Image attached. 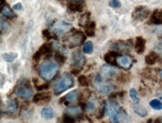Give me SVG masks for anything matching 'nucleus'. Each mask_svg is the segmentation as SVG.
Returning a JSON list of instances; mask_svg holds the SVG:
<instances>
[{"label":"nucleus","mask_w":162,"mask_h":123,"mask_svg":"<svg viewBox=\"0 0 162 123\" xmlns=\"http://www.w3.org/2000/svg\"><path fill=\"white\" fill-rule=\"evenodd\" d=\"M147 41L143 37H136L134 42V49L138 54H143L145 51Z\"/></svg>","instance_id":"nucleus-15"},{"label":"nucleus","mask_w":162,"mask_h":123,"mask_svg":"<svg viewBox=\"0 0 162 123\" xmlns=\"http://www.w3.org/2000/svg\"><path fill=\"white\" fill-rule=\"evenodd\" d=\"M86 62V59L79 50H76L72 54V64L74 67L82 68Z\"/></svg>","instance_id":"nucleus-12"},{"label":"nucleus","mask_w":162,"mask_h":123,"mask_svg":"<svg viewBox=\"0 0 162 123\" xmlns=\"http://www.w3.org/2000/svg\"><path fill=\"white\" fill-rule=\"evenodd\" d=\"M116 64L118 67L129 70L133 66L134 58L129 55H119L116 58Z\"/></svg>","instance_id":"nucleus-7"},{"label":"nucleus","mask_w":162,"mask_h":123,"mask_svg":"<svg viewBox=\"0 0 162 123\" xmlns=\"http://www.w3.org/2000/svg\"><path fill=\"white\" fill-rule=\"evenodd\" d=\"M9 23L3 18L0 17V34L5 33L9 29Z\"/></svg>","instance_id":"nucleus-28"},{"label":"nucleus","mask_w":162,"mask_h":123,"mask_svg":"<svg viewBox=\"0 0 162 123\" xmlns=\"http://www.w3.org/2000/svg\"><path fill=\"white\" fill-rule=\"evenodd\" d=\"M85 39H86V37L82 32L75 29L70 32L69 35L63 39V42L67 43L69 48L72 49L82 44Z\"/></svg>","instance_id":"nucleus-4"},{"label":"nucleus","mask_w":162,"mask_h":123,"mask_svg":"<svg viewBox=\"0 0 162 123\" xmlns=\"http://www.w3.org/2000/svg\"><path fill=\"white\" fill-rule=\"evenodd\" d=\"M71 2H81L85 1V0H70Z\"/></svg>","instance_id":"nucleus-49"},{"label":"nucleus","mask_w":162,"mask_h":123,"mask_svg":"<svg viewBox=\"0 0 162 123\" xmlns=\"http://www.w3.org/2000/svg\"><path fill=\"white\" fill-rule=\"evenodd\" d=\"M59 71V66L51 61H43L39 66V75L42 79L50 81L53 80Z\"/></svg>","instance_id":"nucleus-3"},{"label":"nucleus","mask_w":162,"mask_h":123,"mask_svg":"<svg viewBox=\"0 0 162 123\" xmlns=\"http://www.w3.org/2000/svg\"><path fill=\"white\" fill-rule=\"evenodd\" d=\"M85 33L88 37H94L95 35V29H96V23L95 22H90L87 26L85 27Z\"/></svg>","instance_id":"nucleus-25"},{"label":"nucleus","mask_w":162,"mask_h":123,"mask_svg":"<svg viewBox=\"0 0 162 123\" xmlns=\"http://www.w3.org/2000/svg\"><path fill=\"white\" fill-rule=\"evenodd\" d=\"M62 123H76L75 118L66 114V113H63L62 117Z\"/></svg>","instance_id":"nucleus-36"},{"label":"nucleus","mask_w":162,"mask_h":123,"mask_svg":"<svg viewBox=\"0 0 162 123\" xmlns=\"http://www.w3.org/2000/svg\"><path fill=\"white\" fill-rule=\"evenodd\" d=\"M79 106L81 108V110H82L83 111L86 109V104H85V102H80Z\"/></svg>","instance_id":"nucleus-45"},{"label":"nucleus","mask_w":162,"mask_h":123,"mask_svg":"<svg viewBox=\"0 0 162 123\" xmlns=\"http://www.w3.org/2000/svg\"><path fill=\"white\" fill-rule=\"evenodd\" d=\"M1 104H2V101H1V98H0V106H1ZM2 115V111L0 110V116Z\"/></svg>","instance_id":"nucleus-51"},{"label":"nucleus","mask_w":162,"mask_h":123,"mask_svg":"<svg viewBox=\"0 0 162 123\" xmlns=\"http://www.w3.org/2000/svg\"><path fill=\"white\" fill-rule=\"evenodd\" d=\"M52 43H44L40 47L39 49L34 53L33 55V60L36 62L40 61L41 57L43 55H50L52 54Z\"/></svg>","instance_id":"nucleus-10"},{"label":"nucleus","mask_w":162,"mask_h":123,"mask_svg":"<svg viewBox=\"0 0 162 123\" xmlns=\"http://www.w3.org/2000/svg\"><path fill=\"white\" fill-rule=\"evenodd\" d=\"M134 112L138 114L139 117H145L147 115V111L146 110V108L143 106H135L134 108Z\"/></svg>","instance_id":"nucleus-27"},{"label":"nucleus","mask_w":162,"mask_h":123,"mask_svg":"<svg viewBox=\"0 0 162 123\" xmlns=\"http://www.w3.org/2000/svg\"><path fill=\"white\" fill-rule=\"evenodd\" d=\"M78 81H79V84L81 87H88L89 86V82L87 78L85 75H81L78 78Z\"/></svg>","instance_id":"nucleus-34"},{"label":"nucleus","mask_w":162,"mask_h":123,"mask_svg":"<svg viewBox=\"0 0 162 123\" xmlns=\"http://www.w3.org/2000/svg\"><path fill=\"white\" fill-rule=\"evenodd\" d=\"M15 93L18 97L23 99H29L33 95V90L28 81L23 80L17 85L15 88Z\"/></svg>","instance_id":"nucleus-5"},{"label":"nucleus","mask_w":162,"mask_h":123,"mask_svg":"<svg viewBox=\"0 0 162 123\" xmlns=\"http://www.w3.org/2000/svg\"><path fill=\"white\" fill-rule=\"evenodd\" d=\"M72 24L71 23H67V22L58 20L56 21L52 26V30L53 32V34L56 36H61L66 34L67 32H70L72 28Z\"/></svg>","instance_id":"nucleus-6"},{"label":"nucleus","mask_w":162,"mask_h":123,"mask_svg":"<svg viewBox=\"0 0 162 123\" xmlns=\"http://www.w3.org/2000/svg\"><path fill=\"white\" fill-rule=\"evenodd\" d=\"M119 55H120L119 52L115 51H110L104 55V60L105 62H107V64L111 65V66H116V58Z\"/></svg>","instance_id":"nucleus-16"},{"label":"nucleus","mask_w":162,"mask_h":123,"mask_svg":"<svg viewBox=\"0 0 162 123\" xmlns=\"http://www.w3.org/2000/svg\"><path fill=\"white\" fill-rule=\"evenodd\" d=\"M105 102H103V105L101 106L100 109L99 110V113H98L97 117H96V119H102L103 117H105Z\"/></svg>","instance_id":"nucleus-37"},{"label":"nucleus","mask_w":162,"mask_h":123,"mask_svg":"<svg viewBox=\"0 0 162 123\" xmlns=\"http://www.w3.org/2000/svg\"><path fill=\"white\" fill-rule=\"evenodd\" d=\"M42 34H43V37H44L45 38H46L47 40L57 39V37H58L55 34H52V32H50L48 29L43 30V32H42Z\"/></svg>","instance_id":"nucleus-35"},{"label":"nucleus","mask_w":162,"mask_h":123,"mask_svg":"<svg viewBox=\"0 0 162 123\" xmlns=\"http://www.w3.org/2000/svg\"><path fill=\"white\" fill-rule=\"evenodd\" d=\"M18 108L17 102L15 99H10L7 103L6 113L8 114H12L17 112Z\"/></svg>","instance_id":"nucleus-21"},{"label":"nucleus","mask_w":162,"mask_h":123,"mask_svg":"<svg viewBox=\"0 0 162 123\" xmlns=\"http://www.w3.org/2000/svg\"><path fill=\"white\" fill-rule=\"evenodd\" d=\"M118 81L121 83H125L126 81H128V78H127V75H125L124 73H121L120 75V76L118 77Z\"/></svg>","instance_id":"nucleus-40"},{"label":"nucleus","mask_w":162,"mask_h":123,"mask_svg":"<svg viewBox=\"0 0 162 123\" xmlns=\"http://www.w3.org/2000/svg\"><path fill=\"white\" fill-rule=\"evenodd\" d=\"M158 60H159V55L155 52H150V53L145 57L146 64L150 65V66H151V65H154L155 63H157Z\"/></svg>","instance_id":"nucleus-19"},{"label":"nucleus","mask_w":162,"mask_h":123,"mask_svg":"<svg viewBox=\"0 0 162 123\" xmlns=\"http://www.w3.org/2000/svg\"><path fill=\"white\" fill-rule=\"evenodd\" d=\"M1 13L2 14L5 16V17L8 18H14L16 17L15 14L14 13V11L10 8V7L8 5H4L1 8Z\"/></svg>","instance_id":"nucleus-23"},{"label":"nucleus","mask_w":162,"mask_h":123,"mask_svg":"<svg viewBox=\"0 0 162 123\" xmlns=\"http://www.w3.org/2000/svg\"><path fill=\"white\" fill-rule=\"evenodd\" d=\"M74 85V78L68 72H63L60 75L57 81L54 83L53 91L55 95H59L66 90L72 87Z\"/></svg>","instance_id":"nucleus-2"},{"label":"nucleus","mask_w":162,"mask_h":123,"mask_svg":"<svg viewBox=\"0 0 162 123\" xmlns=\"http://www.w3.org/2000/svg\"><path fill=\"white\" fill-rule=\"evenodd\" d=\"M125 92V91H120L118 93V96H119L120 98H123V96H124Z\"/></svg>","instance_id":"nucleus-46"},{"label":"nucleus","mask_w":162,"mask_h":123,"mask_svg":"<svg viewBox=\"0 0 162 123\" xmlns=\"http://www.w3.org/2000/svg\"><path fill=\"white\" fill-rule=\"evenodd\" d=\"M150 23L154 25H161L162 23V13L161 10L156 9L152 12V17L150 19Z\"/></svg>","instance_id":"nucleus-17"},{"label":"nucleus","mask_w":162,"mask_h":123,"mask_svg":"<svg viewBox=\"0 0 162 123\" xmlns=\"http://www.w3.org/2000/svg\"><path fill=\"white\" fill-rule=\"evenodd\" d=\"M13 8H14V10L21 11V10H23V5H22L20 2H18L13 6Z\"/></svg>","instance_id":"nucleus-43"},{"label":"nucleus","mask_w":162,"mask_h":123,"mask_svg":"<svg viewBox=\"0 0 162 123\" xmlns=\"http://www.w3.org/2000/svg\"><path fill=\"white\" fill-rule=\"evenodd\" d=\"M78 97H79V90H74L65 95V101L69 103L74 102L77 100Z\"/></svg>","instance_id":"nucleus-22"},{"label":"nucleus","mask_w":162,"mask_h":123,"mask_svg":"<svg viewBox=\"0 0 162 123\" xmlns=\"http://www.w3.org/2000/svg\"><path fill=\"white\" fill-rule=\"evenodd\" d=\"M83 110L80 108L79 105L77 106H71L67 108L66 110H65L64 113L70 116V117H79L81 114Z\"/></svg>","instance_id":"nucleus-18"},{"label":"nucleus","mask_w":162,"mask_h":123,"mask_svg":"<svg viewBox=\"0 0 162 123\" xmlns=\"http://www.w3.org/2000/svg\"><path fill=\"white\" fill-rule=\"evenodd\" d=\"M81 69L74 67V68H72V70H71L70 73L72 74V75H78L79 74L81 73Z\"/></svg>","instance_id":"nucleus-41"},{"label":"nucleus","mask_w":162,"mask_h":123,"mask_svg":"<svg viewBox=\"0 0 162 123\" xmlns=\"http://www.w3.org/2000/svg\"><path fill=\"white\" fill-rule=\"evenodd\" d=\"M116 96H118V93H116V92H112L109 94V99H114L116 98Z\"/></svg>","instance_id":"nucleus-44"},{"label":"nucleus","mask_w":162,"mask_h":123,"mask_svg":"<svg viewBox=\"0 0 162 123\" xmlns=\"http://www.w3.org/2000/svg\"><path fill=\"white\" fill-rule=\"evenodd\" d=\"M150 105L151 108L156 110H161L162 109V104L161 101H159L158 99H152L150 102Z\"/></svg>","instance_id":"nucleus-33"},{"label":"nucleus","mask_w":162,"mask_h":123,"mask_svg":"<svg viewBox=\"0 0 162 123\" xmlns=\"http://www.w3.org/2000/svg\"><path fill=\"white\" fill-rule=\"evenodd\" d=\"M64 102H65V96H63L62 98H61V99L59 100V104H62L64 103Z\"/></svg>","instance_id":"nucleus-47"},{"label":"nucleus","mask_w":162,"mask_h":123,"mask_svg":"<svg viewBox=\"0 0 162 123\" xmlns=\"http://www.w3.org/2000/svg\"><path fill=\"white\" fill-rule=\"evenodd\" d=\"M41 116L46 119H52L54 117L53 110L50 107H46V108H43V110H41Z\"/></svg>","instance_id":"nucleus-24"},{"label":"nucleus","mask_w":162,"mask_h":123,"mask_svg":"<svg viewBox=\"0 0 162 123\" xmlns=\"http://www.w3.org/2000/svg\"><path fill=\"white\" fill-rule=\"evenodd\" d=\"M133 46V43L132 40H119L117 42L114 43L111 46L112 51L127 52L131 51Z\"/></svg>","instance_id":"nucleus-8"},{"label":"nucleus","mask_w":162,"mask_h":123,"mask_svg":"<svg viewBox=\"0 0 162 123\" xmlns=\"http://www.w3.org/2000/svg\"><path fill=\"white\" fill-rule=\"evenodd\" d=\"M109 5H110L111 7H112V8H120L121 3L119 0H112V1L110 2V3H109Z\"/></svg>","instance_id":"nucleus-39"},{"label":"nucleus","mask_w":162,"mask_h":123,"mask_svg":"<svg viewBox=\"0 0 162 123\" xmlns=\"http://www.w3.org/2000/svg\"><path fill=\"white\" fill-rule=\"evenodd\" d=\"M95 108H96V105L94 103L88 102L87 104H86V108L88 110H90H90H93L95 109Z\"/></svg>","instance_id":"nucleus-42"},{"label":"nucleus","mask_w":162,"mask_h":123,"mask_svg":"<svg viewBox=\"0 0 162 123\" xmlns=\"http://www.w3.org/2000/svg\"><path fill=\"white\" fill-rule=\"evenodd\" d=\"M150 11L145 6H138L132 12V17L134 20L143 21L149 17Z\"/></svg>","instance_id":"nucleus-9"},{"label":"nucleus","mask_w":162,"mask_h":123,"mask_svg":"<svg viewBox=\"0 0 162 123\" xmlns=\"http://www.w3.org/2000/svg\"><path fill=\"white\" fill-rule=\"evenodd\" d=\"M129 95H130L131 99H132V101L135 103V104H139L141 100H140V98L138 97V94L137 90L134 88H132L129 90Z\"/></svg>","instance_id":"nucleus-32"},{"label":"nucleus","mask_w":162,"mask_h":123,"mask_svg":"<svg viewBox=\"0 0 162 123\" xmlns=\"http://www.w3.org/2000/svg\"><path fill=\"white\" fill-rule=\"evenodd\" d=\"M89 23H90V13L85 14L80 18L79 26H81V27L85 28Z\"/></svg>","instance_id":"nucleus-29"},{"label":"nucleus","mask_w":162,"mask_h":123,"mask_svg":"<svg viewBox=\"0 0 162 123\" xmlns=\"http://www.w3.org/2000/svg\"><path fill=\"white\" fill-rule=\"evenodd\" d=\"M152 122H153V120H152V119H150L148 120V122H147V123H152Z\"/></svg>","instance_id":"nucleus-50"},{"label":"nucleus","mask_w":162,"mask_h":123,"mask_svg":"<svg viewBox=\"0 0 162 123\" xmlns=\"http://www.w3.org/2000/svg\"><path fill=\"white\" fill-rule=\"evenodd\" d=\"M82 50L85 54H91L94 51V45L91 41H87L84 44Z\"/></svg>","instance_id":"nucleus-31"},{"label":"nucleus","mask_w":162,"mask_h":123,"mask_svg":"<svg viewBox=\"0 0 162 123\" xmlns=\"http://www.w3.org/2000/svg\"><path fill=\"white\" fill-rule=\"evenodd\" d=\"M66 56H65L61 52L58 51L55 55V60L56 62H58V64H63L66 62Z\"/></svg>","instance_id":"nucleus-30"},{"label":"nucleus","mask_w":162,"mask_h":123,"mask_svg":"<svg viewBox=\"0 0 162 123\" xmlns=\"http://www.w3.org/2000/svg\"><path fill=\"white\" fill-rule=\"evenodd\" d=\"M68 9L72 12H82L85 9V5L81 2H70L68 5Z\"/></svg>","instance_id":"nucleus-20"},{"label":"nucleus","mask_w":162,"mask_h":123,"mask_svg":"<svg viewBox=\"0 0 162 123\" xmlns=\"http://www.w3.org/2000/svg\"><path fill=\"white\" fill-rule=\"evenodd\" d=\"M51 97H52V95L49 92H41V93H38L34 95L32 102L38 104H45V103L50 102L51 100Z\"/></svg>","instance_id":"nucleus-14"},{"label":"nucleus","mask_w":162,"mask_h":123,"mask_svg":"<svg viewBox=\"0 0 162 123\" xmlns=\"http://www.w3.org/2000/svg\"><path fill=\"white\" fill-rule=\"evenodd\" d=\"M95 87L97 91L104 95H108V94L112 93L113 90L115 89V87L114 85L109 84L107 81L105 82L104 80L100 83H98V84H95Z\"/></svg>","instance_id":"nucleus-13"},{"label":"nucleus","mask_w":162,"mask_h":123,"mask_svg":"<svg viewBox=\"0 0 162 123\" xmlns=\"http://www.w3.org/2000/svg\"><path fill=\"white\" fill-rule=\"evenodd\" d=\"M105 113L108 115L110 123H120V121L127 117V113L116 101L109 99L105 102Z\"/></svg>","instance_id":"nucleus-1"},{"label":"nucleus","mask_w":162,"mask_h":123,"mask_svg":"<svg viewBox=\"0 0 162 123\" xmlns=\"http://www.w3.org/2000/svg\"><path fill=\"white\" fill-rule=\"evenodd\" d=\"M36 90L37 91H44V90H48L50 88V84H40V85H35Z\"/></svg>","instance_id":"nucleus-38"},{"label":"nucleus","mask_w":162,"mask_h":123,"mask_svg":"<svg viewBox=\"0 0 162 123\" xmlns=\"http://www.w3.org/2000/svg\"><path fill=\"white\" fill-rule=\"evenodd\" d=\"M152 123H161V118L159 117V118H157L154 122H152Z\"/></svg>","instance_id":"nucleus-48"},{"label":"nucleus","mask_w":162,"mask_h":123,"mask_svg":"<svg viewBox=\"0 0 162 123\" xmlns=\"http://www.w3.org/2000/svg\"><path fill=\"white\" fill-rule=\"evenodd\" d=\"M118 73V70L111 65H103L100 69V75L103 79H109L115 77Z\"/></svg>","instance_id":"nucleus-11"},{"label":"nucleus","mask_w":162,"mask_h":123,"mask_svg":"<svg viewBox=\"0 0 162 123\" xmlns=\"http://www.w3.org/2000/svg\"><path fill=\"white\" fill-rule=\"evenodd\" d=\"M17 57V54L15 52H10V53L2 54V58L8 63H11Z\"/></svg>","instance_id":"nucleus-26"}]
</instances>
